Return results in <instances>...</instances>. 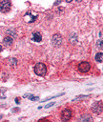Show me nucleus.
<instances>
[{"label": "nucleus", "instance_id": "obj_1", "mask_svg": "<svg viewBox=\"0 0 103 122\" xmlns=\"http://www.w3.org/2000/svg\"><path fill=\"white\" fill-rule=\"evenodd\" d=\"M33 71H34V72H35L37 75L43 76V75H45L46 72H47V67H46V65L43 64V63H37V64L34 66Z\"/></svg>", "mask_w": 103, "mask_h": 122}, {"label": "nucleus", "instance_id": "obj_2", "mask_svg": "<svg viewBox=\"0 0 103 122\" xmlns=\"http://www.w3.org/2000/svg\"><path fill=\"white\" fill-rule=\"evenodd\" d=\"M10 9V1L9 0H1L0 1V11L7 12Z\"/></svg>", "mask_w": 103, "mask_h": 122}, {"label": "nucleus", "instance_id": "obj_3", "mask_svg": "<svg viewBox=\"0 0 103 122\" xmlns=\"http://www.w3.org/2000/svg\"><path fill=\"white\" fill-rule=\"evenodd\" d=\"M90 69H91V65L87 61H83L78 65V71L80 72H87V71H89Z\"/></svg>", "mask_w": 103, "mask_h": 122}, {"label": "nucleus", "instance_id": "obj_4", "mask_svg": "<svg viewBox=\"0 0 103 122\" xmlns=\"http://www.w3.org/2000/svg\"><path fill=\"white\" fill-rule=\"evenodd\" d=\"M71 118H72V111H71V110L66 109V110H64V111L61 112V119H62V121L67 122V121H69Z\"/></svg>", "mask_w": 103, "mask_h": 122}, {"label": "nucleus", "instance_id": "obj_5", "mask_svg": "<svg viewBox=\"0 0 103 122\" xmlns=\"http://www.w3.org/2000/svg\"><path fill=\"white\" fill-rule=\"evenodd\" d=\"M52 45L55 46V47H59L61 44H62V37L59 33H55L53 34L52 36Z\"/></svg>", "mask_w": 103, "mask_h": 122}, {"label": "nucleus", "instance_id": "obj_6", "mask_svg": "<svg viewBox=\"0 0 103 122\" xmlns=\"http://www.w3.org/2000/svg\"><path fill=\"white\" fill-rule=\"evenodd\" d=\"M93 112L97 114L102 112V101H97L93 105Z\"/></svg>", "mask_w": 103, "mask_h": 122}, {"label": "nucleus", "instance_id": "obj_7", "mask_svg": "<svg viewBox=\"0 0 103 122\" xmlns=\"http://www.w3.org/2000/svg\"><path fill=\"white\" fill-rule=\"evenodd\" d=\"M78 122H93V119L89 114H83V115H81L79 117Z\"/></svg>", "mask_w": 103, "mask_h": 122}, {"label": "nucleus", "instance_id": "obj_8", "mask_svg": "<svg viewBox=\"0 0 103 122\" xmlns=\"http://www.w3.org/2000/svg\"><path fill=\"white\" fill-rule=\"evenodd\" d=\"M31 37H32V40L35 41V42H40L42 40V36L38 31H33Z\"/></svg>", "mask_w": 103, "mask_h": 122}, {"label": "nucleus", "instance_id": "obj_9", "mask_svg": "<svg viewBox=\"0 0 103 122\" xmlns=\"http://www.w3.org/2000/svg\"><path fill=\"white\" fill-rule=\"evenodd\" d=\"M12 42H13V39H12V37H10V36H6V37L3 39V43H4V45L7 46V47L11 46V45H12Z\"/></svg>", "mask_w": 103, "mask_h": 122}, {"label": "nucleus", "instance_id": "obj_10", "mask_svg": "<svg viewBox=\"0 0 103 122\" xmlns=\"http://www.w3.org/2000/svg\"><path fill=\"white\" fill-rule=\"evenodd\" d=\"M95 60H96L97 62H102V60H103V53H102V52L96 53V55H95Z\"/></svg>", "mask_w": 103, "mask_h": 122}, {"label": "nucleus", "instance_id": "obj_11", "mask_svg": "<svg viewBox=\"0 0 103 122\" xmlns=\"http://www.w3.org/2000/svg\"><path fill=\"white\" fill-rule=\"evenodd\" d=\"M76 39H77V36H76V34H75V33H72V36L70 37V41H71V42H72V43H75V42L77 41Z\"/></svg>", "mask_w": 103, "mask_h": 122}, {"label": "nucleus", "instance_id": "obj_12", "mask_svg": "<svg viewBox=\"0 0 103 122\" xmlns=\"http://www.w3.org/2000/svg\"><path fill=\"white\" fill-rule=\"evenodd\" d=\"M29 98H30V100H31V101H37V100L39 99V97H38V96H34V95H32V94H31Z\"/></svg>", "mask_w": 103, "mask_h": 122}, {"label": "nucleus", "instance_id": "obj_13", "mask_svg": "<svg viewBox=\"0 0 103 122\" xmlns=\"http://www.w3.org/2000/svg\"><path fill=\"white\" fill-rule=\"evenodd\" d=\"M90 95H78V96H76L73 100H76V99H80V98H86V97H89Z\"/></svg>", "mask_w": 103, "mask_h": 122}, {"label": "nucleus", "instance_id": "obj_14", "mask_svg": "<svg viewBox=\"0 0 103 122\" xmlns=\"http://www.w3.org/2000/svg\"><path fill=\"white\" fill-rule=\"evenodd\" d=\"M37 122H50V120L47 119V118H41V119H39Z\"/></svg>", "mask_w": 103, "mask_h": 122}, {"label": "nucleus", "instance_id": "obj_15", "mask_svg": "<svg viewBox=\"0 0 103 122\" xmlns=\"http://www.w3.org/2000/svg\"><path fill=\"white\" fill-rule=\"evenodd\" d=\"M97 47L98 48H102V39H99L97 42Z\"/></svg>", "mask_w": 103, "mask_h": 122}, {"label": "nucleus", "instance_id": "obj_16", "mask_svg": "<svg viewBox=\"0 0 103 122\" xmlns=\"http://www.w3.org/2000/svg\"><path fill=\"white\" fill-rule=\"evenodd\" d=\"M53 105H54V102H52V103L47 104V105L45 106V108H46V109H48V108H50V107H52V106H53Z\"/></svg>", "mask_w": 103, "mask_h": 122}, {"label": "nucleus", "instance_id": "obj_17", "mask_svg": "<svg viewBox=\"0 0 103 122\" xmlns=\"http://www.w3.org/2000/svg\"><path fill=\"white\" fill-rule=\"evenodd\" d=\"M10 61H11V64H13V65H15V64L17 63V60H16V59H14V58H10Z\"/></svg>", "mask_w": 103, "mask_h": 122}, {"label": "nucleus", "instance_id": "obj_18", "mask_svg": "<svg viewBox=\"0 0 103 122\" xmlns=\"http://www.w3.org/2000/svg\"><path fill=\"white\" fill-rule=\"evenodd\" d=\"M31 95V93H26V94H24V95H23V97H24V98H29Z\"/></svg>", "mask_w": 103, "mask_h": 122}, {"label": "nucleus", "instance_id": "obj_19", "mask_svg": "<svg viewBox=\"0 0 103 122\" xmlns=\"http://www.w3.org/2000/svg\"><path fill=\"white\" fill-rule=\"evenodd\" d=\"M19 100H20L19 98H15V102H16L17 104H19V103H20V101H19Z\"/></svg>", "mask_w": 103, "mask_h": 122}, {"label": "nucleus", "instance_id": "obj_20", "mask_svg": "<svg viewBox=\"0 0 103 122\" xmlns=\"http://www.w3.org/2000/svg\"><path fill=\"white\" fill-rule=\"evenodd\" d=\"M60 3H61V1L59 0V1H57V2H55V3H54V5H58V4H60Z\"/></svg>", "mask_w": 103, "mask_h": 122}, {"label": "nucleus", "instance_id": "obj_21", "mask_svg": "<svg viewBox=\"0 0 103 122\" xmlns=\"http://www.w3.org/2000/svg\"><path fill=\"white\" fill-rule=\"evenodd\" d=\"M99 36L102 38V32H99Z\"/></svg>", "mask_w": 103, "mask_h": 122}, {"label": "nucleus", "instance_id": "obj_22", "mask_svg": "<svg viewBox=\"0 0 103 122\" xmlns=\"http://www.w3.org/2000/svg\"><path fill=\"white\" fill-rule=\"evenodd\" d=\"M2 51V46H0V52Z\"/></svg>", "mask_w": 103, "mask_h": 122}, {"label": "nucleus", "instance_id": "obj_23", "mask_svg": "<svg viewBox=\"0 0 103 122\" xmlns=\"http://www.w3.org/2000/svg\"><path fill=\"white\" fill-rule=\"evenodd\" d=\"M2 117H3V115H2V114H0V119H2Z\"/></svg>", "mask_w": 103, "mask_h": 122}, {"label": "nucleus", "instance_id": "obj_24", "mask_svg": "<svg viewBox=\"0 0 103 122\" xmlns=\"http://www.w3.org/2000/svg\"><path fill=\"white\" fill-rule=\"evenodd\" d=\"M5 122H9V121H5Z\"/></svg>", "mask_w": 103, "mask_h": 122}]
</instances>
